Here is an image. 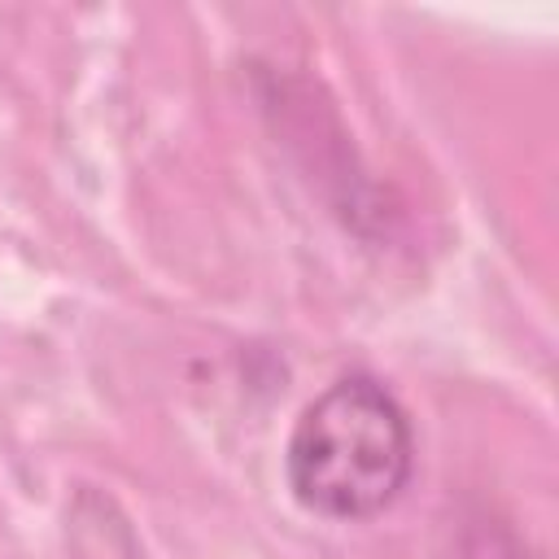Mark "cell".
<instances>
[{
    "mask_svg": "<svg viewBox=\"0 0 559 559\" xmlns=\"http://www.w3.org/2000/svg\"><path fill=\"white\" fill-rule=\"evenodd\" d=\"M415 467L402 402L371 376L332 380L297 415L284 450L293 498L323 520H371L393 507Z\"/></svg>",
    "mask_w": 559,
    "mask_h": 559,
    "instance_id": "cell-1",
    "label": "cell"
}]
</instances>
